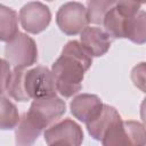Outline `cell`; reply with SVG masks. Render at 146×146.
<instances>
[{
    "mask_svg": "<svg viewBox=\"0 0 146 146\" xmlns=\"http://www.w3.org/2000/svg\"><path fill=\"white\" fill-rule=\"evenodd\" d=\"M115 5V1H89L87 3V14L89 23L94 24H103L104 17L106 13Z\"/></svg>",
    "mask_w": 146,
    "mask_h": 146,
    "instance_id": "ac0fdd59",
    "label": "cell"
},
{
    "mask_svg": "<svg viewBox=\"0 0 146 146\" xmlns=\"http://www.w3.org/2000/svg\"><path fill=\"white\" fill-rule=\"evenodd\" d=\"M90 56H103L111 47V40L106 32L98 27L87 26L81 32V43Z\"/></svg>",
    "mask_w": 146,
    "mask_h": 146,
    "instance_id": "30bf717a",
    "label": "cell"
},
{
    "mask_svg": "<svg viewBox=\"0 0 146 146\" xmlns=\"http://www.w3.org/2000/svg\"><path fill=\"white\" fill-rule=\"evenodd\" d=\"M10 66L7 60H3L0 58V95L6 91L8 79L10 75Z\"/></svg>",
    "mask_w": 146,
    "mask_h": 146,
    "instance_id": "44dd1931",
    "label": "cell"
},
{
    "mask_svg": "<svg viewBox=\"0 0 146 146\" xmlns=\"http://www.w3.org/2000/svg\"><path fill=\"white\" fill-rule=\"evenodd\" d=\"M92 63L91 56L80 42L73 40L65 44L60 57L52 64L51 73L56 90L64 97H71L81 90L84 72Z\"/></svg>",
    "mask_w": 146,
    "mask_h": 146,
    "instance_id": "6da1fadb",
    "label": "cell"
},
{
    "mask_svg": "<svg viewBox=\"0 0 146 146\" xmlns=\"http://www.w3.org/2000/svg\"><path fill=\"white\" fill-rule=\"evenodd\" d=\"M66 111L65 102L57 96L34 99L26 115L41 130L57 121Z\"/></svg>",
    "mask_w": 146,
    "mask_h": 146,
    "instance_id": "277c9868",
    "label": "cell"
},
{
    "mask_svg": "<svg viewBox=\"0 0 146 146\" xmlns=\"http://www.w3.org/2000/svg\"><path fill=\"white\" fill-rule=\"evenodd\" d=\"M42 130L38 128L26 115V113L19 119L16 128V145L17 146H32Z\"/></svg>",
    "mask_w": 146,
    "mask_h": 146,
    "instance_id": "4fadbf2b",
    "label": "cell"
},
{
    "mask_svg": "<svg viewBox=\"0 0 146 146\" xmlns=\"http://www.w3.org/2000/svg\"><path fill=\"white\" fill-rule=\"evenodd\" d=\"M24 73L25 70L23 68H14L10 72L6 88V91L9 94V96L18 102H26L30 99L24 90Z\"/></svg>",
    "mask_w": 146,
    "mask_h": 146,
    "instance_id": "2e32d148",
    "label": "cell"
},
{
    "mask_svg": "<svg viewBox=\"0 0 146 146\" xmlns=\"http://www.w3.org/2000/svg\"><path fill=\"white\" fill-rule=\"evenodd\" d=\"M48 146H71V145L68 143H66V141H63V140H56V141L49 144Z\"/></svg>",
    "mask_w": 146,
    "mask_h": 146,
    "instance_id": "7402d4cb",
    "label": "cell"
},
{
    "mask_svg": "<svg viewBox=\"0 0 146 146\" xmlns=\"http://www.w3.org/2000/svg\"><path fill=\"white\" fill-rule=\"evenodd\" d=\"M18 122L19 115L16 106L9 99L0 95V129H13Z\"/></svg>",
    "mask_w": 146,
    "mask_h": 146,
    "instance_id": "e0dca14e",
    "label": "cell"
},
{
    "mask_svg": "<svg viewBox=\"0 0 146 146\" xmlns=\"http://www.w3.org/2000/svg\"><path fill=\"white\" fill-rule=\"evenodd\" d=\"M131 78L135 86L139 87L144 91L145 90V63H140V65L136 66L132 70Z\"/></svg>",
    "mask_w": 146,
    "mask_h": 146,
    "instance_id": "ffe728a7",
    "label": "cell"
},
{
    "mask_svg": "<svg viewBox=\"0 0 146 146\" xmlns=\"http://www.w3.org/2000/svg\"><path fill=\"white\" fill-rule=\"evenodd\" d=\"M22 27L30 33H40L50 23L51 14L49 8L41 2H29L19 11Z\"/></svg>",
    "mask_w": 146,
    "mask_h": 146,
    "instance_id": "52a82bcc",
    "label": "cell"
},
{
    "mask_svg": "<svg viewBox=\"0 0 146 146\" xmlns=\"http://www.w3.org/2000/svg\"><path fill=\"white\" fill-rule=\"evenodd\" d=\"M140 6H141L140 2H133V1H119V2H115L116 10L121 15H123L125 17H130V16H133L135 14H137L139 11Z\"/></svg>",
    "mask_w": 146,
    "mask_h": 146,
    "instance_id": "d6986e66",
    "label": "cell"
},
{
    "mask_svg": "<svg viewBox=\"0 0 146 146\" xmlns=\"http://www.w3.org/2000/svg\"><path fill=\"white\" fill-rule=\"evenodd\" d=\"M56 22L64 33L75 35L82 32L89 23L87 9L80 2H67L57 11Z\"/></svg>",
    "mask_w": 146,
    "mask_h": 146,
    "instance_id": "8992f818",
    "label": "cell"
},
{
    "mask_svg": "<svg viewBox=\"0 0 146 146\" xmlns=\"http://www.w3.org/2000/svg\"><path fill=\"white\" fill-rule=\"evenodd\" d=\"M24 90L31 99L56 96V84L52 73L44 66H36L24 73Z\"/></svg>",
    "mask_w": 146,
    "mask_h": 146,
    "instance_id": "5b68a950",
    "label": "cell"
},
{
    "mask_svg": "<svg viewBox=\"0 0 146 146\" xmlns=\"http://www.w3.org/2000/svg\"><path fill=\"white\" fill-rule=\"evenodd\" d=\"M5 57L14 68H23L33 65L38 59V49L34 40L18 32L5 48Z\"/></svg>",
    "mask_w": 146,
    "mask_h": 146,
    "instance_id": "3957f363",
    "label": "cell"
},
{
    "mask_svg": "<svg viewBox=\"0 0 146 146\" xmlns=\"http://www.w3.org/2000/svg\"><path fill=\"white\" fill-rule=\"evenodd\" d=\"M145 22L146 14L144 10H139L133 16L128 17L124 24V38H128L136 43H144L146 41Z\"/></svg>",
    "mask_w": 146,
    "mask_h": 146,
    "instance_id": "7c38bea8",
    "label": "cell"
},
{
    "mask_svg": "<svg viewBox=\"0 0 146 146\" xmlns=\"http://www.w3.org/2000/svg\"><path fill=\"white\" fill-rule=\"evenodd\" d=\"M121 119L120 114L116 112V110L110 105H103V110L100 114L90 123L86 124L88 132L91 135L92 138L100 140L105 132L108 130V128L116 121Z\"/></svg>",
    "mask_w": 146,
    "mask_h": 146,
    "instance_id": "8fae6325",
    "label": "cell"
},
{
    "mask_svg": "<svg viewBox=\"0 0 146 146\" xmlns=\"http://www.w3.org/2000/svg\"><path fill=\"white\" fill-rule=\"evenodd\" d=\"M18 33V17L15 10L0 5V41H10Z\"/></svg>",
    "mask_w": 146,
    "mask_h": 146,
    "instance_id": "5bb4252c",
    "label": "cell"
},
{
    "mask_svg": "<svg viewBox=\"0 0 146 146\" xmlns=\"http://www.w3.org/2000/svg\"><path fill=\"white\" fill-rule=\"evenodd\" d=\"M103 105L104 104L97 96L82 94L71 102V112L78 120L88 124L100 114Z\"/></svg>",
    "mask_w": 146,
    "mask_h": 146,
    "instance_id": "9c48e42d",
    "label": "cell"
},
{
    "mask_svg": "<svg viewBox=\"0 0 146 146\" xmlns=\"http://www.w3.org/2000/svg\"><path fill=\"white\" fill-rule=\"evenodd\" d=\"M103 146H145V128L137 121L114 122L102 138Z\"/></svg>",
    "mask_w": 146,
    "mask_h": 146,
    "instance_id": "7a4b0ae2",
    "label": "cell"
},
{
    "mask_svg": "<svg viewBox=\"0 0 146 146\" xmlns=\"http://www.w3.org/2000/svg\"><path fill=\"white\" fill-rule=\"evenodd\" d=\"M127 18L128 17L121 15L116 10L115 5H114L106 13L104 21H103V24H104L107 35L113 36V38H124V24H125Z\"/></svg>",
    "mask_w": 146,
    "mask_h": 146,
    "instance_id": "9a60e30c",
    "label": "cell"
},
{
    "mask_svg": "<svg viewBox=\"0 0 146 146\" xmlns=\"http://www.w3.org/2000/svg\"><path fill=\"white\" fill-rule=\"evenodd\" d=\"M44 139L48 145L56 140H63L71 146H80L83 140V132L78 123L66 119L47 129L44 131Z\"/></svg>",
    "mask_w": 146,
    "mask_h": 146,
    "instance_id": "ba28073f",
    "label": "cell"
}]
</instances>
